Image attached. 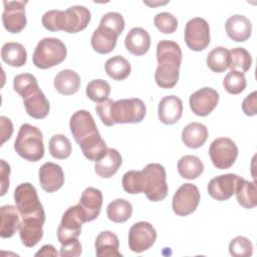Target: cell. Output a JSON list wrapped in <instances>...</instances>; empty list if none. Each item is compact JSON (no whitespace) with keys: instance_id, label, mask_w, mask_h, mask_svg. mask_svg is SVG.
Wrapping results in <instances>:
<instances>
[{"instance_id":"1","label":"cell","mask_w":257,"mask_h":257,"mask_svg":"<svg viewBox=\"0 0 257 257\" xmlns=\"http://www.w3.org/2000/svg\"><path fill=\"white\" fill-rule=\"evenodd\" d=\"M14 150L29 162L41 160L44 156V145L40 130L29 123L22 124L14 143Z\"/></svg>"},{"instance_id":"2","label":"cell","mask_w":257,"mask_h":257,"mask_svg":"<svg viewBox=\"0 0 257 257\" xmlns=\"http://www.w3.org/2000/svg\"><path fill=\"white\" fill-rule=\"evenodd\" d=\"M90 19V11L86 7L75 5L64 11L53 10L51 24L53 32L62 30L67 33H76L85 29Z\"/></svg>"},{"instance_id":"3","label":"cell","mask_w":257,"mask_h":257,"mask_svg":"<svg viewBox=\"0 0 257 257\" xmlns=\"http://www.w3.org/2000/svg\"><path fill=\"white\" fill-rule=\"evenodd\" d=\"M67 50L64 43L53 37L41 39L32 55L33 64L40 69H47L60 64L66 57Z\"/></svg>"},{"instance_id":"4","label":"cell","mask_w":257,"mask_h":257,"mask_svg":"<svg viewBox=\"0 0 257 257\" xmlns=\"http://www.w3.org/2000/svg\"><path fill=\"white\" fill-rule=\"evenodd\" d=\"M14 201L22 219H45V213L39 201L36 189L30 183H22L16 187L14 191Z\"/></svg>"},{"instance_id":"5","label":"cell","mask_w":257,"mask_h":257,"mask_svg":"<svg viewBox=\"0 0 257 257\" xmlns=\"http://www.w3.org/2000/svg\"><path fill=\"white\" fill-rule=\"evenodd\" d=\"M145 177L144 194L150 201L159 202L168 195V184L165 168L157 163L147 165L143 170Z\"/></svg>"},{"instance_id":"6","label":"cell","mask_w":257,"mask_h":257,"mask_svg":"<svg viewBox=\"0 0 257 257\" xmlns=\"http://www.w3.org/2000/svg\"><path fill=\"white\" fill-rule=\"evenodd\" d=\"M146 105L140 98H124L112 102L110 118L115 123H137L146 116Z\"/></svg>"},{"instance_id":"7","label":"cell","mask_w":257,"mask_h":257,"mask_svg":"<svg viewBox=\"0 0 257 257\" xmlns=\"http://www.w3.org/2000/svg\"><path fill=\"white\" fill-rule=\"evenodd\" d=\"M209 156L217 169L226 170L235 163L238 157V148L231 139L218 138L211 143Z\"/></svg>"},{"instance_id":"8","label":"cell","mask_w":257,"mask_h":257,"mask_svg":"<svg viewBox=\"0 0 257 257\" xmlns=\"http://www.w3.org/2000/svg\"><path fill=\"white\" fill-rule=\"evenodd\" d=\"M84 222H86V218L81 207L78 204L69 207L64 212L57 229V238L60 244L72 238H77L80 235L81 225Z\"/></svg>"},{"instance_id":"9","label":"cell","mask_w":257,"mask_h":257,"mask_svg":"<svg viewBox=\"0 0 257 257\" xmlns=\"http://www.w3.org/2000/svg\"><path fill=\"white\" fill-rule=\"evenodd\" d=\"M185 42L194 51H202L210 43V27L201 17L190 19L185 26Z\"/></svg>"},{"instance_id":"10","label":"cell","mask_w":257,"mask_h":257,"mask_svg":"<svg viewBox=\"0 0 257 257\" xmlns=\"http://www.w3.org/2000/svg\"><path fill=\"white\" fill-rule=\"evenodd\" d=\"M200 202L199 189L191 183L183 184L174 194L172 208L178 216H188L196 211Z\"/></svg>"},{"instance_id":"11","label":"cell","mask_w":257,"mask_h":257,"mask_svg":"<svg viewBox=\"0 0 257 257\" xmlns=\"http://www.w3.org/2000/svg\"><path fill=\"white\" fill-rule=\"evenodd\" d=\"M156 239V229L149 222L141 221L135 223L128 231V247L136 253H142L150 249Z\"/></svg>"},{"instance_id":"12","label":"cell","mask_w":257,"mask_h":257,"mask_svg":"<svg viewBox=\"0 0 257 257\" xmlns=\"http://www.w3.org/2000/svg\"><path fill=\"white\" fill-rule=\"evenodd\" d=\"M27 1H3L4 11L2 22L4 28L10 33H19L26 26L25 4Z\"/></svg>"},{"instance_id":"13","label":"cell","mask_w":257,"mask_h":257,"mask_svg":"<svg viewBox=\"0 0 257 257\" xmlns=\"http://www.w3.org/2000/svg\"><path fill=\"white\" fill-rule=\"evenodd\" d=\"M219 101V93L211 87H203L193 92L190 96L189 103L192 111L199 116L210 114Z\"/></svg>"},{"instance_id":"14","label":"cell","mask_w":257,"mask_h":257,"mask_svg":"<svg viewBox=\"0 0 257 257\" xmlns=\"http://www.w3.org/2000/svg\"><path fill=\"white\" fill-rule=\"evenodd\" d=\"M240 177L235 174H224L213 178L208 184L209 195L217 201L230 199L236 190Z\"/></svg>"},{"instance_id":"15","label":"cell","mask_w":257,"mask_h":257,"mask_svg":"<svg viewBox=\"0 0 257 257\" xmlns=\"http://www.w3.org/2000/svg\"><path fill=\"white\" fill-rule=\"evenodd\" d=\"M70 132L75 140V142L79 145L85 138L90 135L98 132L94 119L89 111L85 109H80L74 112L69 121Z\"/></svg>"},{"instance_id":"16","label":"cell","mask_w":257,"mask_h":257,"mask_svg":"<svg viewBox=\"0 0 257 257\" xmlns=\"http://www.w3.org/2000/svg\"><path fill=\"white\" fill-rule=\"evenodd\" d=\"M38 174L41 188L47 193H53L59 190L64 184L63 171L57 164L51 162L43 164Z\"/></svg>"},{"instance_id":"17","label":"cell","mask_w":257,"mask_h":257,"mask_svg":"<svg viewBox=\"0 0 257 257\" xmlns=\"http://www.w3.org/2000/svg\"><path fill=\"white\" fill-rule=\"evenodd\" d=\"M102 194L100 190L92 187L86 188L80 197L78 205L84 212L86 222L95 220L101 210L102 206Z\"/></svg>"},{"instance_id":"18","label":"cell","mask_w":257,"mask_h":257,"mask_svg":"<svg viewBox=\"0 0 257 257\" xmlns=\"http://www.w3.org/2000/svg\"><path fill=\"white\" fill-rule=\"evenodd\" d=\"M45 219L25 218L19 226V236L26 247H34L43 236V224Z\"/></svg>"},{"instance_id":"19","label":"cell","mask_w":257,"mask_h":257,"mask_svg":"<svg viewBox=\"0 0 257 257\" xmlns=\"http://www.w3.org/2000/svg\"><path fill=\"white\" fill-rule=\"evenodd\" d=\"M183 102L176 95H167L161 99L158 107L159 119L165 124H174L182 116Z\"/></svg>"},{"instance_id":"20","label":"cell","mask_w":257,"mask_h":257,"mask_svg":"<svg viewBox=\"0 0 257 257\" xmlns=\"http://www.w3.org/2000/svg\"><path fill=\"white\" fill-rule=\"evenodd\" d=\"M225 29L229 38L236 42H243L251 36L252 23L244 15L236 14L227 19Z\"/></svg>"},{"instance_id":"21","label":"cell","mask_w":257,"mask_h":257,"mask_svg":"<svg viewBox=\"0 0 257 257\" xmlns=\"http://www.w3.org/2000/svg\"><path fill=\"white\" fill-rule=\"evenodd\" d=\"M124 45L130 53L136 56L144 55L151 47V36L144 28L134 27L125 36Z\"/></svg>"},{"instance_id":"22","label":"cell","mask_w":257,"mask_h":257,"mask_svg":"<svg viewBox=\"0 0 257 257\" xmlns=\"http://www.w3.org/2000/svg\"><path fill=\"white\" fill-rule=\"evenodd\" d=\"M158 64L172 65L180 68L182 63V50L180 45L172 40H161L157 45Z\"/></svg>"},{"instance_id":"23","label":"cell","mask_w":257,"mask_h":257,"mask_svg":"<svg viewBox=\"0 0 257 257\" xmlns=\"http://www.w3.org/2000/svg\"><path fill=\"white\" fill-rule=\"evenodd\" d=\"M122 159L115 149H107L104 156L94 164L96 175L103 179L112 177L121 166Z\"/></svg>"},{"instance_id":"24","label":"cell","mask_w":257,"mask_h":257,"mask_svg":"<svg viewBox=\"0 0 257 257\" xmlns=\"http://www.w3.org/2000/svg\"><path fill=\"white\" fill-rule=\"evenodd\" d=\"M23 104L28 115L36 119H42L47 116L50 104L41 89L31 93L23 98Z\"/></svg>"},{"instance_id":"25","label":"cell","mask_w":257,"mask_h":257,"mask_svg":"<svg viewBox=\"0 0 257 257\" xmlns=\"http://www.w3.org/2000/svg\"><path fill=\"white\" fill-rule=\"evenodd\" d=\"M118 238L111 231L100 232L94 242L95 253L98 257H121V254L118 251Z\"/></svg>"},{"instance_id":"26","label":"cell","mask_w":257,"mask_h":257,"mask_svg":"<svg viewBox=\"0 0 257 257\" xmlns=\"http://www.w3.org/2000/svg\"><path fill=\"white\" fill-rule=\"evenodd\" d=\"M118 35L103 26H98L91 35V46L94 51L106 54L112 51L116 45Z\"/></svg>"},{"instance_id":"27","label":"cell","mask_w":257,"mask_h":257,"mask_svg":"<svg viewBox=\"0 0 257 257\" xmlns=\"http://www.w3.org/2000/svg\"><path fill=\"white\" fill-rule=\"evenodd\" d=\"M53 84L59 93L63 95H71L78 91L80 87V77L75 71L64 69L55 75Z\"/></svg>"},{"instance_id":"28","label":"cell","mask_w":257,"mask_h":257,"mask_svg":"<svg viewBox=\"0 0 257 257\" xmlns=\"http://www.w3.org/2000/svg\"><path fill=\"white\" fill-rule=\"evenodd\" d=\"M208 130L201 122H191L187 124L182 132V141L188 148H201L207 141Z\"/></svg>"},{"instance_id":"29","label":"cell","mask_w":257,"mask_h":257,"mask_svg":"<svg viewBox=\"0 0 257 257\" xmlns=\"http://www.w3.org/2000/svg\"><path fill=\"white\" fill-rule=\"evenodd\" d=\"M83 156L89 161H98L102 158L107 150L105 142L102 140L99 132H96L85 138L80 144Z\"/></svg>"},{"instance_id":"30","label":"cell","mask_w":257,"mask_h":257,"mask_svg":"<svg viewBox=\"0 0 257 257\" xmlns=\"http://www.w3.org/2000/svg\"><path fill=\"white\" fill-rule=\"evenodd\" d=\"M1 212V229L0 236L2 238H10L19 229L20 219L19 212L12 205H4L0 209Z\"/></svg>"},{"instance_id":"31","label":"cell","mask_w":257,"mask_h":257,"mask_svg":"<svg viewBox=\"0 0 257 257\" xmlns=\"http://www.w3.org/2000/svg\"><path fill=\"white\" fill-rule=\"evenodd\" d=\"M1 58L10 66L21 67L26 63L27 52L21 43L7 42L1 48Z\"/></svg>"},{"instance_id":"32","label":"cell","mask_w":257,"mask_h":257,"mask_svg":"<svg viewBox=\"0 0 257 257\" xmlns=\"http://www.w3.org/2000/svg\"><path fill=\"white\" fill-rule=\"evenodd\" d=\"M235 194L239 205L242 207L251 209L257 205V189L254 182H249L240 177Z\"/></svg>"},{"instance_id":"33","label":"cell","mask_w":257,"mask_h":257,"mask_svg":"<svg viewBox=\"0 0 257 257\" xmlns=\"http://www.w3.org/2000/svg\"><path fill=\"white\" fill-rule=\"evenodd\" d=\"M204 165L201 160L193 155H186L178 162V172L181 177L187 180H194L201 176Z\"/></svg>"},{"instance_id":"34","label":"cell","mask_w":257,"mask_h":257,"mask_svg":"<svg viewBox=\"0 0 257 257\" xmlns=\"http://www.w3.org/2000/svg\"><path fill=\"white\" fill-rule=\"evenodd\" d=\"M104 69L106 74L113 80H123L130 75L132 67L124 57L115 55L106 60Z\"/></svg>"},{"instance_id":"35","label":"cell","mask_w":257,"mask_h":257,"mask_svg":"<svg viewBox=\"0 0 257 257\" xmlns=\"http://www.w3.org/2000/svg\"><path fill=\"white\" fill-rule=\"evenodd\" d=\"M133 214L132 204L124 199H115L106 207L107 218L114 223L127 221Z\"/></svg>"},{"instance_id":"36","label":"cell","mask_w":257,"mask_h":257,"mask_svg":"<svg viewBox=\"0 0 257 257\" xmlns=\"http://www.w3.org/2000/svg\"><path fill=\"white\" fill-rule=\"evenodd\" d=\"M252 64V57L248 50L243 47H236L229 50V66L231 70L245 73Z\"/></svg>"},{"instance_id":"37","label":"cell","mask_w":257,"mask_h":257,"mask_svg":"<svg viewBox=\"0 0 257 257\" xmlns=\"http://www.w3.org/2000/svg\"><path fill=\"white\" fill-rule=\"evenodd\" d=\"M179 69L172 65L158 64L155 72V79L161 88H172L179 80Z\"/></svg>"},{"instance_id":"38","label":"cell","mask_w":257,"mask_h":257,"mask_svg":"<svg viewBox=\"0 0 257 257\" xmlns=\"http://www.w3.org/2000/svg\"><path fill=\"white\" fill-rule=\"evenodd\" d=\"M208 67L217 73L225 71L229 66V50L223 46L211 50L206 59Z\"/></svg>"},{"instance_id":"39","label":"cell","mask_w":257,"mask_h":257,"mask_svg":"<svg viewBox=\"0 0 257 257\" xmlns=\"http://www.w3.org/2000/svg\"><path fill=\"white\" fill-rule=\"evenodd\" d=\"M13 88L22 98L40 89L36 77L30 73L16 75L13 79Z\"/></svg>"},{"instance_id":"40","label":"cell","mask_w":257,"mask_h":257,"mask_svg":"<svg viewBox=\"0 0 257 257\" xmlns=\"http://www.w3.org/2000/svg\"><path fill=\"white\" fill-rule=\"evenodd\" d=\"M50 155L58 160L67 159L71 154V143L63 135L57 134L51 137L48 145Z\"/></svg>"},{"instance_id":"41","label":"cell","mask_w":257,"mask_h":257,"mask_svg":"<svg viewBox=\"0 0 257 257\" xmlns=\"http://www.w3.org/2000/svg\"><path fill=\"white\" fill-rule=\"evenodd\" d=\"M85 92L90 100L100 103L108 98L110 85L103 79H93L87 83Z\"/></svg>"},{"instance_id":"42","label":"cell","mask_w":257,"mask_h":257,"mask_svg":"<svg viewBox=\"0 0 257 257\" xmlns=\"http://www.w3.org/2000/svg\"><path fill=\"white\" fill-rule=\"evenodd\" d=\"M121 185L128 194H140L144 192L145 177L143 171H128L122 176Z\"/></svg>"},{"instance_id":"43","label":"cell","mask_w":257,"mask_h":257,"mask_svg":"<svg viewBox=\"0 0 257 257\" xmlns=\"http://www.w3.org/2000/svg\"><path fill=\"white\" fill-rule=\"evenodd\" d=\"M224 88L231 94H239L246 87V77L243 73L231 70L223 79Z\"/></svg>"},{"instance_id":"44","label":"cell","mask_w":257,"mask_h":257,"mask_svg":"<svg viewBox=\"0 0 257 257\" xmlns=\"http://www.w3.org/2000/svg\"><path fill=\"white\" fill-rule=\"evenodd\" d=\"M229 252L235 257H248L253 253V245L248 238L237 236L231 240L229 244Z\"/></svg>"},{"instance_id":"45","label":"cell","mask_w":257,"mask_h":257,"mask_svg":"<svg viewBox=\"0 0 257 257\" xmlns=\"http://www.w3.org/2000/svg\"><path fill=\"white\" fill-rule=\"evenodd\" d=\"M154 23L156 27L165 34L174 33L178 27L177 18L169 12L158 13L154 18Z\"/></svg>"},{"instance_id":"46","label":"cell","mask_w":257,"mask_h":257,"mask_svg":"<svg viewBox=\"0 0 257 257\" xmlns=\"http://www.w3.org/2000/svg\"><path fill=\"white\" fill-rule=\"evenodd\" d=\"M99 26L108 28L119 36L124 29V19L120 13L108 12L101 17Z\"/></svg>"},{"instance_id":"47","label":"cell","mask_w":257,"mask_h":257,"mask_svg":"<svg viewBox=\"0 0 257 257\" xmlns=\"http://www.w3.org/2000/svg\"><path fill=\"white\" fill-rule=\"evenodd\" d=\"M81 254V244L77 238H72L61 244L59 255L62 257H77Z\"/></svg>"},{"instance_id":"48","label":"cell","mask_w":257,"mask_h":257,"mask_svg":"<svg viewBox=\"0 0 257 257\" xmlns=\"http://www.w3.org/2000/svg\"><path fill=\"white\" fill-rule=\"evenodd\" d=\"M112 102H113L112 99L107 98L104 101L96 104V106H95V111H96L97 115L99 116L101 122L106 126L113 125L111 118H110V106H111Z\"/></svg>"},{"instance_id":"49","label":"cell","mask_w":257,"mask_h":257,"mask_svg":"<svg viewBox=\"0 0 257 257\" xmlns=\"http://www.w3.org/2000/svg\"><path fill=\"white\" fill-rule=\"evenodd\" d=\"M242 110L248 116H253L257 113V92L253 91L247 95L242 102Z\"/></svg>"},{"instance_id":"50","label":"cell","mask_w":257,"mask_h":257,"mask_svg":"<svg viewBox=\"0 0 257 257\" xmlns=\"http://www.w3.org/2000/svg\"><path fill=\"white\" fill-rule=\"evenodd\" d=\"M0 134H1V145L9 140L13 134V124L10 118L7 116H0Z\"/></svg>"},{"instance_id":"51","label":"cell","mask_w":257,"mask_h":257,"mask_svg":"<svg viewBox=\"0 0 257 257\" xmlns=\"http://www.w3.org/2000/svg\"><path fill=\"white\" fill-rule=\"evenodd\" d=\"M0 176H1V196H4L9 188V175H10V166L6 163L5 160L0 161Z\"/></svg>"},{"instance_id":"52","label":"cell","mask_w":257,"mask_h":257,"mask_svg":"<svg viewBox=\"0 0 257 257\" xmlns=\"http://www.w3.org/2000/svg\"><path fill=\"white\" fill-rule=\"evenodd\" d=\"M58 253L52 245H44L41 249L35 253V256H57Z\"/></svg>"},{"instance_id":"53","label":"cell","mask_w":257,"mask_h":257,"mask_svg":"<svg viewBox=\"0 0 257 257\" xmlns=\"http://www.w3.org/2000/svg\"><path fill=\"white\" fill-rule=\"evenodd\" d=\"M144 3L147 4V5H150V6H156V5H165V4H167L168 2H153V3H151V2L145 1Z\"/></svg>"}]
</instances>
